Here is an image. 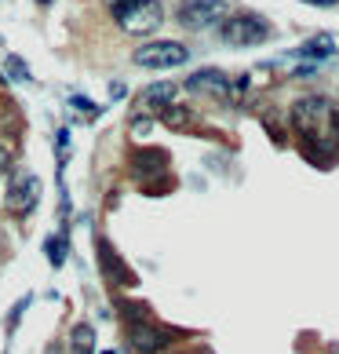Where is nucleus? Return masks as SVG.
<instances>
[{
    "label": "nucleus",
    "instance_id": "1a4fd4ad",
    "mask_svg": "<svg viewBox=\"0 0 339 354\" xmlns=\"http://www.w3.org/2000/svg\"><path fill=\"white\" fill-rule=\"evenodd\" d=\"M186 91H193V95H230L233 84L223 70L208 66V70H197L186 77Z\"/></svg>",
    "mask_w": 339,
    "mask_h": 354
},
{
    "label": "nucleus",
    "instance_id": "423d86ee",
    "mask_svg": "<svg viewBox=\"0 0 339 354\" xmlns=\"http://www.w3.org/2000/svg\"><path fill=\"white\" fill-rule=\"evenodd\" d=\"M226 0H182L175 8V22L182 30H208V26L223 22Z\"/></svg>",
    "mask_w": 339,
    "mask_h": 354
},
{
    "label": "nucleus",
    "instance_id": "a211bd4d",
    "mask_svg": "<svg viewBox=\"0 0 339 354\" xmlns=\"http://www.w3.org/2000/svg\"><path fill=\"white\" fill-rule=\"evenodd\" d=\"M303 4H314V8H332V4H339V0H303Z\"/></svg>",
    "mask_w": 339,
    "mask_h": 354
},
{
    "label": "nucleus",
    "instance_id": "6ab92c4d",
    "mask_svg": "<svg viewBox=\"0 0 339 354\" xmlns=\"http://www.w3.org/2000/svg\"><path fill=\"white\" fill-rule=\"evenodd\" d=\"M41 4H51V0H41Z\"/></svg>",
    "mask_w": 339,
    "mask_h": 354
},
{
    "label": "nucleus",
    "instance_id": "dca6fc26",
    "mask_svg": "<svg viewBox=\"0 0 339 354\" xmlns=\"http://www.w3.org/2000/svg\"><path fill=\"white\" fill-rule=\"evenodd\" d=\"M8 168H11V150L0 142V172H8Z\"/></svg>",
    "mask_w": 339,
    "mask_h": 354
},
{
    "label": "nucleus",
    "instance_id": "0eeeda50",
    "mask_svg": "<svg viewBox=\"0 0 339 354\" xmlns=\"http://www.w3.org/2000/svg\"><path fill=\"white\" fill-rule=\"evenodd\" d=\"M37 201H41V179L30 176V172H22L8 183V194H4V205H8V212H15L19 219H26L37 208Z\"/></svg>",
    "mask_w": 339,
    "mask_h": 354
},
{
    "label": "nucleus",
    "instance_id": "39448f33",
    "mask_svg": "<svg viewBox=\"0 0 339 354\" xmlns=\"http://www.w3.org/2000/svg\"><path fill=\"white\" fill-rule=\"evenodd\" d=\"M186 59H190V48L179 41H150V44L135 48V55H132L139 70H175Z\"/></svg>",
    "mask_w": 339,
    "mask_h": 354
},
{
    "label": "nucleus",
    "instance_id": "ddd939ff",
    "mask_svg": "<svg viewBox=\"0 0 339 354\" xmlns=\"http://www.w3.org/2000/svg\"><path fill=\"white\" fill-rule=\"evenodd\" d=\"M336 51V41L329 33H321V37H314V41H307L303 48H299V55H307V59H329Z\"/></svg>",
    "mask_w": 339,
    "mask_h": 354
},
{
    "label": "nucleus",
    "instance_id": "f3484780",
    "mask_svg": "<svg viewBox=\"0 0 339 354\" xmlns=\"http://www.w3.org/2000/svg\"><path fill=\"white\" fill-rule=\"evenodd\" d=\"M168 354H212L208 347H190V351H168Z\"/></svg>",
    "mask_w": 339,
    "mask_h": 354
},
{
    "label": "nucleus",
    "instance_id": "f257e3e1",
    "mask_svg": "<svg viewBox=\"0 0 339 354\" xmlns=\"http://www.w3.org/2000/svg\"><path fill=\"white\" fill-rule=\"evenodd\" d=\"M292 128L307 142H314V147H336L339 142V113L329 99L321 95H307L292 102Z\"/></svg>",
    "mask_w": 339,
    "mask_h": 354
},
{
    "label": "nucleus",
    "instance_id": "2eb2a0df",
    "mask_svg": "<svg viewBox=\"0 0 339 354\" xmlns=\"http://www.w3.org/2000/svg\"><path fill=\"white\" fill-rule=\"evenodd\" d=\"M8 77H15V81H22V84L33 81V73L26 70V62H22L19 55H8Z\"/></svg>",
    "mask_w": 339,
    "mask_h": 354
},
{
    "label": "nucleus",
    "instance_id": "f03ea898",
    "mask_svg": "<svg viewBox=\"0 0 339 354\" xmlns=\"http://www.w3.org/2000/svg\"><path fill=\"white\" fill-rule=\"evenodd\" d=\"M110 19L128 37H150L164 22V4L161 0H110Z\"/></svg>",
    "mask_w": 339,
    "mask_h": 354
},
{
    "label": "nucleus",
    "instance_id": "f8f14e48",
    "mask_svg": "<svg viewBox=\"0 0 339 354\" xmlns=\"http://www.w3.org/2000/svg\"><path fill=\"white\" fill-rule=\"evenodd\" d=\"M70 354H95V329H91L88 322L73 325V333H70Z\"/></svg>",
    "mask_w": 339,
    "mask_h": 354
},
{
    "label": "nucleus",
    "instance_id": "4468645a",
    "mask_svg": "<svg viewBox=\"0 0 339 354\" xmlns=\"http://www.w3.org/2000/svg\"><path fill=\"white\" fill-rule=\"evenodd\" d=\"M44 252H48V259H51V267H62V263H66V241H62V238H48V241H44Z\"/></svg>",
    "mask_w": 339,
    "mask_h": 354
},
{
    "label": "nucleus",
    "instance_id": "6e6552de",
    "mask_svg": "<svg viewBox=\"0 0 339 354\" xmlns=\"http://www.w3.org/2000/svg\"><path fill=\"white\" fill-rule=\"evenodd\" d=\"M95 256H99V270L106 274V278L113 285H135V270L121 259V252L113 248V241L106 238V234H95Z\"/></svg>",
    "mask_w": 339,
    "mask_h": 354
},
{
    "label": "nucleus",
    "instance_id": "9d476101",
    "mask_svg": "<svg viewBox=\"0 0 339 354\" xmlns=\"http://www.w3.org/2000/svg\"><path fill=\"white\" fill-rule=\"evenodd\" d=\"M168 150H132V157H128V172H132L135 179H150L157 172H168Z\"/></svg>",
    "mask_w": 339,
    "mask_h": 354
},
{
    "label": "nucleus",
    "instance_id": "20e7f679",
    "mask_svg": "<svg viewBox=\"0 0 339 354\" xmlns=\"http://www.w3.org/2000/svg\"><path fill=\"white\" fill-rule=\"evenodd\" d=\"M179 336H182L179 329H172V325H161V322H153L150 314H146V318L128 322V347L139 351V354H161V351L172 347Z\"/></svg>",
    "mask_w": 339,
    "mask_h": 354
},
{
    "label": "nucleus",
    "instance_id": "9b49d317",
    "mask_svg": "<svg viewBox=\"0 0 339 354\" xmlns=\"http://www.w3.org/2000/svg\"><path fill=\"white\" fill-rule=\"evenodd\" d=\"M175 95H179V84H175V81H157V84H150L146 91H142V99H146V106H157V110L172 106V102H175Z\"/></svg>",
    "mask_w": 339,
    "mask_h": 354
},
{
    "label": "nucleus",
    "instance_id": "7ed1b4c3",
    "mask_svg": "<svg viewBox=\"0 0 339 354\" xmlns=\"http://www.w3.org/2000/svg\"><path fill=\"white\" fill-rule=\"evenodd\" d=\"M219 41L226 48H259L270 41V26H267V19L252 15V11L223 15V22H219Z\"/></svg>",
    "mask_w": 339,
    "mask_h": 354
}]
</instances>
